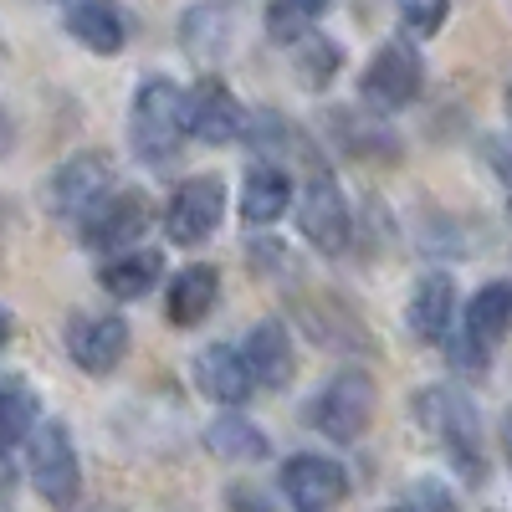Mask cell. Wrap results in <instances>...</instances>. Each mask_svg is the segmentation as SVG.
<instances>
[{
	"instance_id": "24",
	"label": "cell",
	"mask_w": 512,
	"mask_h": 512,
	"mask_svg": "<svg viewBox=\"0 0 512 512\" xmlns=\"http://www.w3.org/2000/svg\"><path fill=\"white\" fill-rule=\"evenodd\" d=\"M333 0H272L267 6V36L272 41H303Z\"/></svg>"
},
{
	"instance_id": "33",
	"label": "cell",
	"mask_w": 512,
	"mask_h": 512,
	"mask_svg": "<svg viewBox=\"0 0 512 512\" xmlns=\"http://www.w3.org/2000/svg\"><path fill=\"white\" fill-rule=\"evenodd\" d=\"M507 113H512V82H507Z\"/></svg>"
},
{
	"instance_id": "31",
	"label": "cell",
	"mask_w": 512,
	"mask_h": 512,
	"mask_svg": "<svg viewBox=\"0 0 512 512\" xmlns=\"http://www.w3.org/2000/svg\"><path fill=\"white\" fill-rule=\"evenodd\" d=\"M502 451H507V466H512V410L502 415Z\"/></svg>"
},
{
	"instance_id": "6",
	"label": "cell",
	"mask_w": 512,
	"mask_h": 512,
	"mask_svg": "<svg viewBox=\"0 0 512 512\" xmlns=\"http://www.w3.org/2000/svg\"><path fill=\"white\" fill-rule=\"evenodd\" d=\"M108 195H113V159L108 154H77L47 180V210L62 221H93Z\"/></svg>"
},
{
	"instance_id": "27",
	"label": "cell",
	"mask_w": 512,
	"mask_h": 512,
	"mask_svg": "<svg viewBox=\"0 0 512 512\" xmlns=\"http://www.w3.org/2000/svg\"><path fill=\"white\" fill-rule=\"evenodd\" d=\"M451 16V0H400V21L410 36H436Z\"/></svg>"
},
{
	"instance_id": "29",
	"label": "cell",
	"mask_w": 512,
	"mask_h": 512,
	"mask_svg": "<svg viewBox=\"0 0 512 512\" xmlns=\"http://www.w3.org/2000/svg\"><path fill=\"white\" fill-rule=\"evenodd\" d=\"M231 502H236L241 512H272V502H267V497H256V492H246V487H236V492H231Z\"/></svg>"
},
{
	"instance_id": "20",
	"label": "cell",
	"mask_w": 512,
	"mask_h": 512,
	"mask_svg": "<svg viewBox=\"0 0 512 512\" xmlns=\"http://www.w3.org/2000/svg\"><path fill=\"white\" fill-rule=\"evenodd\" d=\"M36 436V395L26 384H0V492L16 472V446Z\"/></svg>"
},
{
	"instance_id": "8",
	"label": "cell",
	"mask_w": 512,
	"mask_h": 512,
	"mask_svg": "<svg viewBox=\"0 0 512 512\" xmlns=\"http://www.w3.org/2000/svg\"><path fill=\"white\" fill-rule=\"evenodd\" d=\"M31 487L41 492V502H52V507H62V512L77 502L82 466H77L72 431H67L62 420H47V425L31 436Z\"/></svg>"
},
{
	"instance_id": "25",
	"label": "cell",
	"mask_w": 512,
	"mask_h": 512,
	"mask_svg": "<svg viewBox=\"0 0 512 512\" xmlns=\"http://www.w3.org/2000/svg\"><path fill=\"white\" fill-rule=\"evenodd\" d=\"M338 67H344V52H338V41L308 31L303 41H297V82L303 88H328V82L338 77Z\"/></svg>"
},
{
	"instance_id": "10",
	"label": "cell",
	"mask_w": 512,
	"mask_h": 512,
	"mask_svg": "<svg viewBox=\"0 0 512 512\" xmlns=\"http://www.w3.org/2000/svg\"><path fill=\"white\" fill-rule=\"evenodd\" d=\"M282 497L297 507V512H328L349 497V472L338 461L318 456V451H303V456H287L282 461Z\"/></svg>"
},
{
	"instance_id": "22",
	"label": "cell",
	"mask_w": 512,
	"mask_h": 512,
	"mask_svg": "<svg viewBox=\"0 0 512 512\" xmlns=\"http://www.w3.org/2000/svg\"><path fill=\"white\" fill-rule=\"evenodd\" d=\"M159 272H164V256L159 251H118L113 262L103 267V287L113 292V297H123V303H134V297H144L154 282H159Z\"/></svg>"
},
{
	"instance_id": "19",
	"label": "cell",
	"mask_w": 512,
	"mask_h": 512,
	"mask_svg": "<svg viewBox=\"0 0 512 512\" xmlns=\"http://www.w3.org/2000/svg\"><path fill=\"white\" fill-rule=\"evenodd\" d=\"M292 205V180L282 175L277 164H251L246 169V185H241V221L256 226H272L282 221V210Z\"/></svg>"
},
{
	"instance_id": "12",
	"label": "cell",
	"mask_w": 512,
	"mask_h": 512,
	"mask_svg": "<svg viewBox=\"0 0 512 512\" xmlns=\"http://www.w3.org/2000/svg\"><path fill=\"white\" fill-rule=\"evenodd\" d=\"M190 134L200 144H236L246 134V108L236 103V93L221 77H200L190 88Z\"/></svg>"
},
{
	"instance_id": "14",
	"label": "cell",
	"mask_w": 512,
	"mask_h": 512,
	"mask_svg": "<svg viewBox=\"0 0 512 512\" xmlns=\"http://www.w3.org/2000/svg\"><path fill=\"white\" fill-rule=\"evenodd\" d=\"M195 390L205 400H216V405H246L251 390H256V379H251V364L241 349H226V344H210L195 354Z\"/></svg>"
},
{
	"instance_id": "26",
	"label": "cell",
	"mask_w": 512,
	"mask_h": 512,
	"mask_svg": "<svg viewBox=\"0 0 512 512\" xmlns=\"http://www.w3.org/2000/svg\"><path fill=\"white\" fill-rule=\"evenodd\" d=\"M338 139L364 159H400V144L384 128H364V118H338Z\"/></svg>"
},
{
	"instance_id": "23",
	"label": "cell",
	"mask_w": 512,
	"mask_h": 512,
	"mask_svg": "<svg viewBox=\"0 0 512 512\" xmlns=\"http://www.w3.org/2000/svg\"><path fill=\"white\" fill-rule=\"evenodd\" d=\"M180 41H185V52H190L195 62L221 57L226 41H231V16H226L221 6H190L185 21H180Z\"/></svg>"
},
{
	"instance_id": "30",
	"label": "cell",
	"mask_w": 512,
	"mask_h": 512,
	"mask_svg": "<svg viewBox=\"0 0 512 512\" xmlns=\"http://www.w3.org/2000/svg\"><path fill=\"white\" fill-rule=\"evenodd\" d=\"M11 139H16V123L6 118V108H0V154H11Z\"/></svg>"
},
{
	"instance_id": "4",
	"label": "cell",
	"mask_w": 512,
	"mask_h": 512,
	"mask_svg": "<svg viewBox=\"0 0 512 512\" xmlns=\"http://www.w3.org/2000/svg\"><path fill=\"white\" fill-rule=\"evenodd\" d=\"M374 405H379L374 379H369L364 369H344V374H333V379L323 384V395H318V405H313V425H318L328 441L349 446V441H359V436L369 431Z\"/></svg>"
},
{
	"instance_id": "9",
	"label": "cell",
	"mask_w": 512,
	"mask_h": 512,
	"mask_svg": "<svg viewBox=\"0 0 512 512\" xmlns=\"http://www.w3.org/2000/svg\"><path fill=\"white\" fill-rule=\"evenodd\" d=\"M226 221V185L221 175H195L185 180L175 195H169V210H164V236L175 246H200L221 231Z\"/></svg>"
},
{
	"instance_id": "5",
	"label": "cell",
	"mask_w": 512,
	"mask_h": 512,
	"mask_svg": "<svg viewBox=\"0 0 512 512\" xmlns=\"http://www.w3.org/2000/svg\"><path fill=\"white\" fill-rule=\"evenodd\" d=\"M512 328V287L507 282H487L472 292V303H466V333L451 344V364L456 369H487V354L507 338Z\"/></svg>"
},
{
	"instance_id": "7",
	"label": "cell",
	"mask_w": 512,
	"mask_h": 512,
	"mask_svg": "<svg viewBox=\"0 0 512 512\" xmlns=\"http://www.w3.org/2000/svg\"><path fill=\"white\" fill-rule=\"evenodd\" d=\"M297 231H303L308 246L323 251V256H344V251H349V241H354V216H349V200H344V190L333 185L328 169H318V175L303 185Z\"/></svg>"
},
{
	"instance_id": "17",
	"label": "cell",
	"mask_w": 512,
	"mask_h": 512,
	"mask_svg": "<svg viewBox=\"0 0 512 512\" xmlns=\"http://www.w3.org/2000/svg\"><path fill=\"white\" fill-rule=\"evenodd\" d=\"M67 31L98 57H118L128 41V21L118 11V0H77L67 11Z\"/></svg>"
},
{
	"instance_id": "32",
	"label": "cell",
	"mask_w": 512,
	"mask_h": 512,
	"mask_svg": "<svg viewBox=\"0 0 512 512\" xmlns=\"http://www.w3.org/2000/svg\"><path fill=\"white\" fill-rule=\"evenodd\" d=\"M6 344H11V313L0 308V349H6Z\"/></svg>"
},
{
	"instance_id": "16",
	"label": "cell",
	"mask_w": 512,
	"mask_h": 512,
	"mask_svg": "<svg viewBox=\"0 0 512 512\" xmlns=\"http://www.w3.org/2000/svg\"><path fill=\"white\" fill-rule=\"evenodd\" d=\"M246 364H251V379H256V390H282V384H292V369H297V354H292V338L277 318H262L251 333H246V344H241Z\"/></svg>"
},
{
	"instance_id": "11",
	"label": "cell",
	"mask_w": 512,
	"mask_h": 512,
	"mask_svg": "<svg viewBox=\"0 0 512 512\" xmlns=\"http://www.w3.org/2000/svg\"><path fill=\"white\" fill-rule=\"evenodd\" d=\"M67 354L82 374H113L128 354V323L118 313H77L67 323Z\"/></svg>"
},
{
	"instance_id": "18",
	"label": "cell",
	"mask_w": 512,
	"mask_h": 512,
	"mask_svg": "<svg viewBox=\"0 0 512 512\" xmlns=\"http://www.w3.org/2000/svg\"><path fill=\"white\" fill-rule=\"evenodd\" d=\"M216 297H221V272L216 267H185L175 277V287H169V303H164V318L175 323V328H195L210 318V308H216Z\"/></svg>"
},
{
	"instance_id": "13",
	"label": "cell",
	"mask_w": 512,
	"mask_h": 512,
	"mask_svg": "<svg viewBox=\"0 0 512 512\" xmlns=\"http://www.w3.org/2000/svg\"><path fill=\"white\" fill-rule=\"evenodd\" d=\"M149 216H154V205L144 195H108L98 205V216L82 221V241L93 251H134L139 236L149 231Z\"/></svg>"
},
{
	"instance_id": "1",
	"label": "cell",
	"mask_w": 512,
	"mask_h": 512,
	"mask_svg": "<svg viewBox=\"0 0 512 512\" xmlns=\"http://www.w3.org/2000/svg\"><path fill=\"white\" fill-rule=\"evenodd\" d=\"M190 134V93H180L169 77L139 82L134 108H128V144L144 164H169L180 154V139Z\"/></svg>"
},
{
	"instance_id": "21",
	"label": "cell",
	"mask_w": 512,
	"mask_h": 512,
	"mask_svg": "<svg viewBox=\"0 0 512 512\" xmlns=\"http://www.w3.org/2000/svg\"><path fill=\"white\" fill-rule=\"evenodd\" d=\"M205 451L221 456V461H262L272 451L267 431L262 425H251L246 415H221L205 425Z\"/></svg>"
},
{
	"instance_id": "15",
	"label": "cell",
	"mask_w": 512,
	"mask_h": 512,
	"mask_svg": "<svg viewBox=\"0 0 512 512\" xmlns=\"http://www.w3.org/2000/svg\"><path fill=\"white\" fill-rule=\"evenodd\" d=\"M451 318H456V282L451 272H425L410 292L405 303V323L410 333L420 338V344H441V338L451 333Z\"/></svg>"
},
{
	"instance_id": "35",
	"label": "cell",
	"mask_w": 512,
	"mask_h": 512,
	"mask_svg": "<svg viewBox=\"0 0 512 512\" xmlns=\"http://www.w3.org/2000/svg\"><path fill=\"white\" fill-rule=\"evenodd\" d=\"M0 512H6V492H0Z\"/></svg>"
},
{
	"instance_id": "34",
	"label": "cell",
	"mask_w": 512,
	"mask_h": 512,
	"mask_svg": "<svg viewBox=\"0 0 512 512\" xmlns=\"http://www.w3.org/2000/svg\"><path fill=\"white\" fill-rule=\"evenodd\" d=\"M384 512H415V507H384Z\"/></svg>"
},
{
	"instance_id": "3",
	"label": "cell",
	"mask_w": 512,
	"mask_h": 512,
	"mask_svg": "<svg viewBox=\"0 0 512 512\" xmlns=\"http://www.w3.org/2000/svg\"><path fill=\"white\" fill-rule=\"evenodd\" d=\"M420 82H425V67L415 57V47H405V41H384V47L369 57L364 77H359V98L369 113H400L420 98Z\"/></svg>"
},
{
	"instance_id": "2",
	"label": "cell",
	"mask_w": 512,
	"mask_h": 512,
	"mask_svg": "<svg viewBox=\"0 0 512 512\" xmlns=\"http://www.w3.org/2000/svg\"><path fill=\"white\" fill-rule=\"evenodd\" d=\"M415 420L425 425L431 436H441L446 456L456 461V472L466 482H482L487 477V456H482V420H477V405L446 390V384H431V390H415Z\"/></svg>"
},
{
	"instance_id": "28",
	"label": "cell",
	"mask_w": 512,
	"mask_h": 512,
	"mask_svg": "<svg viewBox=\"0 0 512 512\" xmlns=\"http://www.w3.org/2000/svg\"><path fill=\"white\" fill-rule=\"evenodd\" d=\"M410 502H415V512H456V497L436 482V477H425V482H415V492H410Z\"/></svg>"
}]
</instances>
